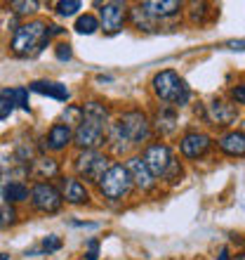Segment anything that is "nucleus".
<instances>
[{"label":"nucleus","mask_w":245,"mask_h":260,"mask_svg":"<svg viewBox=\"0 0 245 260\" xmlns=\"http://www.w3.org/2000/svg\"><path fill=\"white\" fill-rule=\"evenodd\" d=\"M73 140L83 151H95L97 147H102L104 140H106V121L83 114V121L78 123V128H75Z\"/></svg>","instance_id":"20e7f679"},{"label":"nucleus","mask_w":245,"mask_h":260,"mask_svg":"<svg viewBox=\"0 0 245 260\" xmlns=\"http://www.w3.org/2000/svg\"><path fill=\"white\" fill-rule=\"evenodd\" d=\"M73 57V50H71V45L68 43H59L57 45V59H61V62H68Z\"/></svg>","instance_id":"c756f323"},{"label":"nucleus","mask_w":245,"mask_h":260,"mask_svg":"<svg viewBox=\"0 0 245 260\" xmlns=\"http://www.w3.org/2000/svg\"><path fill=\"white\" fill-rule=\"evenodd\" d=\"M3 197H5V204H19V201H26L28 199V189L21 182H10L3 189Z\"/></svg>","instance_id":"6ab92c4d"},{"label":"nucleus","mask_w":245,"mask_h":260,"mask_svg":"<svg viewBox=\"0 0 245 260\" xmlns=\"http://www.w3.org/2000/svg\"><path fill=\"white\" fill-rule=\"evenodd\" d=\"M128 173L130 178H132V182H135L139 189H144V192H149V189H153V185H156V178L149 173V168H146V164L142 161V156H132L128 161Z\"/></svg>","instance_id":"9d476101"},{"label":"nucleus","mask_w":245,"mask_h":260,"mask_svg":"<svg viewBox=\"0 0 245 260\" xmlns=\"http://www.w3.org/2000/svg\"><path fill=\"white\" fill-rule=\"evenodd\" d=\"M151 133V123L144 111H125L116 123L111 125V142L116 144H142Z\"/></svg>","instance_id":"f257e3e1"},{"label":"nucleus","mask_w":245,"mask_h":260,"mask_svg":"<svg viewBox=\"0 0 245 260\" xmlns=\"http://www.w3.org/2000/svg\"><path fill=\"white\" fill-rule=\"evenodd\" d=\"M17 222V211H14L12 204H3L0 206V227L5 230V227L14 225Z\"/></svg>","instance_id":"b1692460"},{"label":"nucleus","mask_w":245,"mask_h":260,"mask_svg":"<svg viewBox=\"0 0 245 260\" xmlns=\"http://www.w3.org/2000/svg\"><path fill=\"white\" fill-rule=\"evenodd\" d=\"M64 121L68 123H80L83 121V107H68L66 111H64Z\"/></svg>","instance_id":"cd10ccee"},{"label":"nucleus","mask_w":245,"mask_h":260,"mask_svg":"<svg viewBox=\"0 0 245 260\" xmlns=\"http://www.w3.org/2000/svg\"><path fill=\"white\" fill-rule=\"evenodd\" d=\"M125 14L128 7L123 3H104L99 10V28H104V34H118L125 24Z\"/></svg>","instance_id":"6e6552de"},{"label":"nucleus","mask_w":245,"mask_h":260,"mask_svg":"<svg viewBox=\"0 0 245 260\" xmlns=\"http://www.w3.org/2000/svg\"><path fill=\"white\" fill-rule=\"evenodd\" d=\"M229 50H236V52H245V38H236V41H229L226 43Z\"/></svg>","instance_id":"473e14b6"},{"label":"nucleus","mask_w":245,"mask_h":260,"mask_svg":"<svg viewBox=\"0 0 245 260\" xmlns=\"http://www.w3.org/2000/svg\"><path fill=\"white\" fill-rule=\"evenodd\" d=\"M28 88L33 90V92H40V95H48V97H55L59 102H66L71 92H68L66 85H61V83H55V81H33Z\"/></svg>","instance_id":"dca6fc26"},{"label":"nucleus","mask_w":245,"mask_h":260,"mask_svg":"<svg viewBox=\"0 0 245 260\" xmlns=\"http://www.w3.org/2000/svg\"><path fill=\"white\" fill-rule=\"evenodd\" d=\"M57 161H52V158H38L33 166V173L35 175H40V178H52V175H57Z\"/></svg>","instance_id":"412c9836"},{"label":"nucleus","mask_w":245,"mask_h":260,"mask_svg":"<svg viewBox=\"0 0 245 260\" xmlns=\"http://www.w3.org/2000/svg\"><path fill=\"white\" fill-rule=\"evenodd\" d=\"M59 248H61L59 237H55V234L45 237V241H43V251H45V253H55V251H59Z\"/></svg>","instance_id":"c85d7f7f"},{"label":"nucleus","mask_w":245,"mask_h":260,"mask_svg":"<svg viewBox=\"0 0 245 260\" xmlns=\"http://www.w3.org/2000/svg\"><path fill=\"white\" fill-rule=\"evenodd\" d=\"M208 118H210L215 125H229L233 123V118H236V107L224 100H212L208 104Z\"/></svg>","instance_id":"ddd939ff"},{"label":"nucleus","mask_w":245,"mask_h":260,"mask_svg":"<svg viewBox=\"0 0 245 260\" xmlns=\"http://www.w3.org/2000/svg\"><path fill=\"white\" fill-rule=\"evenodd\" d=\"M0 260H10V255H7V253H0Z\"/></svg>","instance_id":"f704fd0d"},{"label":"nucleus","mask_w":245,"mask_h":260,"mask_svg":"<svg viewBox=\"0 0 245 260\" xmlns=\"http://www.w3.org/2000/svg\"><path fill=\"white\" fill-rule=\"evenodd\" d=\"M233 260H245V255H233Z\"/></svg>","instance_id":"c9c22d12"},{"label":"nucleus","mask_w":245,"mask_h":260,"mask_svg":"<svg viewBox=\"0 0 245 260\" xmlns=\"http://www.w3.org/2000/svg\"><path fill=\"white\" fill-rule=\"evenodd\" d=\"M219 147H222V151H224L226 156H245V135L243 133H226V135L219 137Z\"/></svg>","instance_id":"2eb2a0df"},{"label":"nucleus","mask_w":245,"mask_h":260,"mask_svg":"<svg viewBox=\"0 0 245 260\" xmlns=\"http://www.w3.org/2000/svg\"><path fill=\"white\" fill-rule=\"evenodd\" d=\"M71 137H73V133H71V128L66 123H55L48 133V147L55 151L66 149L68 144H71Z\"/></svg>","instance_id":"f3484780"},{"label":"nucleus","mask_w":245,"mask_h":260,"mask_svg":"<svg viewBox=\"0 0 245 260\" xmlns=\"http://www.w3.org/2000/svg\"><path fill=\"white\" fill-rule=\"evenodd\" d=\"M210 149V137L205 133H186L182 137V154L186 158H200Z\"/></svg>","instance_id":"9b49d317"},{"label":"nucleus","mask_w":245,"mask_h":260,"mask_svg":"<svg viewBox=\"0 0 245 260\" xmlns=\"http://www.w3.org/2000/svg\"><path fill=\"white\" fill-rule=\"evenodd\" d=\"M85 258H88V260H97V258H99V241H97V239H90V241H88V251H85Z\"/></svg>","instance_id":"7c9ffc66"},{"label":"nucleus","mask_w":245,"mask_h":260,"mask_svg":"<svg viewBox=\"0 0 245 260\" xmlns=\"http://www.w3.org/2000/svg\"><path fill=\"white\" fill-rule=\"evenodd\" d=\"M61 187H64V194H61V199H66L68 204L80 206V204H88V201H90V194H88V189H85V185H83L80 180L66 178L64 182H61Z\"/></svg>","instance_id":"4468645a"},{"label":"nucleus","mask_w":245,"mask_h":260,"mask_svg":"<svg viewBox=\"0 0 245 260\" xmlns=\"http://www.w3.org/2000/svg\"><path fill=\"white\" fill-rule=\"evenodd\" d=\"M31 201H33V208L40 213H57L61 208V192L57 187L48 185V182H40V185L33 187L31 192Z\"/></svg>","instance_id":"0eeeda50"},{"label":"nucleus","mask_w":245,"mask_h":260,"mask_svg":"<svg viewBox=\"0 0 245 260\" xmlns=\"http://www.w3.org/2000/svg\"><path fill=\"white\" fill-rule=\"evenodd\" d=\"M243 135H245V123H243Z\"/></svg>","instance_id":"e433bc0d"},{"label":"nucleus","mask_w":245,"mask_h":260,"mask_svg":"<svg viewBox=\"0 0 245 260\" xmlns=\"http://www.w3.org/2000/svg\"><path fill=\"white\" fill-rule=\"evenodd\" d=\"M151 19H163V17H175L182 10V3L177 0H149L139 5Z\"/></svg>","instance_id":"f8f14e48"},{"label":"nucleus","mask_w":245,"mask_h":260,"mask_svg":"<svg viewBox=\"0 0 245 260\" xmlns=\"http://www.w3.org/2000/svg\"><path fill=\"white\" fill-rule=\"evenodd\" d=\"M80 10V3L78 0H61V3H57V12L61 14V17H71V14H75Z\"/></svg>","instance_id":"393cba45"},{"label":"nucleus","mask_w":245,"mask_h":260,"mask_svg":"<svg viewBox=\"0 0 245 260\" xmlns=\"http://www.w3.org/2000/svg\"><path fill=\"white\" fill-rule=\"evenodd\" d=\"M179 83H182V78L175 71H160V74L153 76V92L163 102H175Z\"/></svg>","instance_id":"1a4fd4ad"},{"label":"nucleus","mask_w":245,"mask_h":260,"mask_svg":"<svg viewBox=\"0 0 245 260\" xmlns=\"http://www.w3.org/2000/svg\"><path fill=\"white\" fill-rule=\"evenodd\" d=\"M231 97L236 104H245V83H240V85H236L231 90Z\"/></svg>","instance_id":"2f4dec72"},{"label":"nucleus","mask_w":245,"mask_h":260,"mask_svg":"<svg viewBox=\"0 0 245 260\" xmlns=\"http://www.w3.org/2000/svg\"><path fill=\"white\" fill-rule=\"evenodd\" d=\"M99 189H102V194L106 199H111V201L125 199L130 194V189H132V178H130L128 168L120 164L111 166L109 171L104 173V178L99 180Z\"/></svg>","instance_id":"7ed1b4c3"},{"label":"nucleus","mask_w":245,"mask_h":260,"mask_svg":"<svg viewBox=\"0 0 245 260\" xmlns=\"http://www.w3.org/2000/svg\"><path fill=\"white\" fill-rule=\"evenodd\" d=\"M142 161L146 164V168H149V173L153 178H165V173H168V168L172 166L175 156H172V151L168 144L158 142V144H149V147L144 149Z\"/></svg>","instance_id":"423d86ee"},{"label":"nucleus","mask_w":245,"mask_h":260,"mask_svg":"<svg viewBox=\"0 0 245 260\" xmlns=\"http://www.w3.org/2000/svg\"><path fill=\"white\" fill-rule=\"evenodd\" d=\"M97 28H99V19H97V17H92V14L78 17V21H75V31H78V34H83V36L95 34Z\"/></svg>","instance_id":"aec40b11"},{"label":"nucleus","mask_w":245,"mask_h":260,"mask_svg":"<svg viewBox=\"0 0 245 260\" xmlns=\"http://www.w3.org/2000/svg\"><path fill=\"white\" fill-rule=\"evenodd\" d=\"M5 95L12 100L14 104H19L24 111H28V90L26 88H14V90H5Z\"/></svg>","instance_id":"5701e85b"},{"label":"nucleus","mask_w":245,"mask_h":260,"mask_svg":"<svg viewBox=\"0 0 245 260\" xmlns=\"http://www.w3.org/2000/svg\"><path fill=\"white\" fill-rule=\"evenodd\" d=\"M156 130L163 133V135H170L177 130V111L170 109V107H163V109L156 114Z\"/></svg>","instance_id":"a211bd4d"},{"label":"nucleus","mask_w":245,"mask_h":260,"mask_svg":"<svg viewBox=\"0 0 245 260\" xmlns=\"http://www.w3.org/2000/svg\"><path fill=\"white\" fill-rule=\"evenodd\" d=\"M132 21H135V26L139 28V31H142V28L144 31H151V28L156 26V19H151L142 7H135V10H132Z\"/></svg>","instance_id":"4be33fe9"},{"label":"nucleus","mask_w":245,"mask_h":260,"mask_svg":"<svg viewBox=\"0 0 245 260\" xmlns=\"http://www.w3.org/2000/svg\"><path fill=\"white\" fill-rule=\"evenodd\" d=\"M109 158L99 154V151H83L80 156L75 158V171L78 175L90 182H99L104 178V173L109 171Z\"/></svg>","instance_id":"39448f33"},{"label":"nucleus","mask_w":245,"mask_h":260,"mask_svg":"<svg viewBox=\"0 0 245 260\" xmlns=\"http://www.w3.org/2000/svg\"><path fill=\"white\" fill-rule=\"evenodd\" d=\"M12 111H14V102L5 95V92H0V121H5Z\"/></svg>","instance_id":"bb28decb"},{"label":"nucleus","mask_w":245,"mask_h":260,"mask_svg":"<svg viewBox=\"0 0 245 260\" xmlns=\"http://www.w3.org/2000/svg\"><path fill=\"white\" fill-rule=\"evenodd\" d=\"M219 260H229V251H226V248H222V251H219Z\"/></svg>","instance_id":"72a5a7b5"},{"label":"nucleus","mask_w":245,"mask_h":260,"mask_svg":"<svg viewBox=\"0 0 245 260\" xmlns=\"http://www.w3.org/2000/svg\"><path fill=\"white\" fill-rule=\"evenodd\" d=\"M50 43V31L45 21H31V24H24L14 31L12 38V52L17 57H35L40 55L43 48Z\"/></svg>","instance_id":"f03ea898"},{"label":"nucleus","mask_w":245,"mask_h":260,"mask_svg":"<svg viewBox=\"0 0 245 260\" xmlns=\"http://www.w3.org/2000/svg\"><path fill=\"white\" fill-rule=\"evenodd\" d=\"M12 10L17 14H33L35 10H38V3L35 0H17V3H12Z\"/></svg>","instance_id":"a878e982"}]
</instances>
